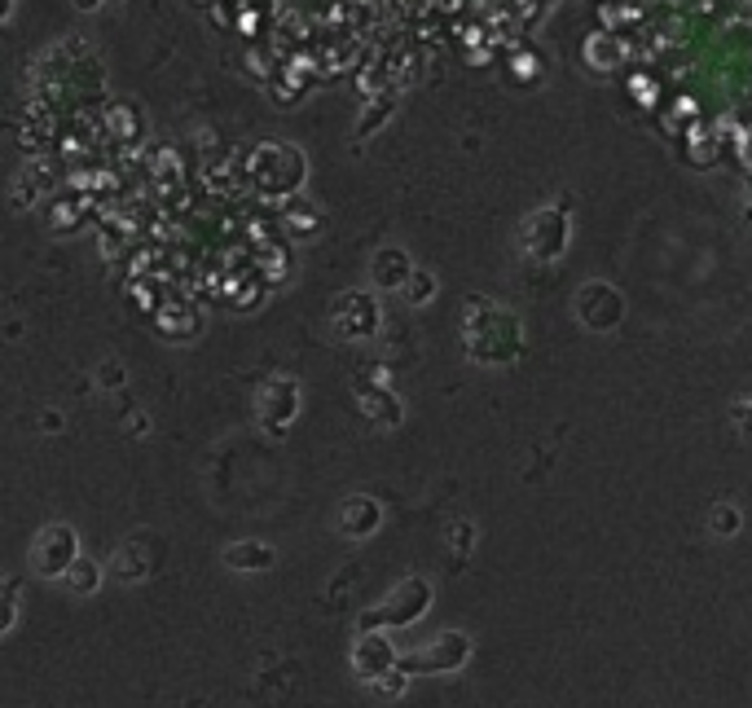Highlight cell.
<instances>
[{"mask_svg":"<svg viewBox=\"0 0 752 708\" xmlns=\"http://www.w3.org/2000/svg\"><path fill=\"white\" fill-rule=\"evenodd\" d=\"M436 291H440V282H436V273H427V269H414L409 273V282H405V300H409V308H423V304H431L436 300Z\"/></svg>","mask_w":752,"mask_h":708,"instance_id":"obj_11","label":"cell"},{"mask_svg":"<svg viewBox=\"0 0 752 708\" xmlns=\"http://www.w3.org/2000/svg\"><path fill=\"white\" fill-rule=\"evenodd\" d=\"M352 665H357V673H361L366 682H374V678H383V673L396 669V651H392V643H387V638L366 634V638L357 643V651H352Z\"/></svg>","mask_w":752,"mask_h":708,"instance_id":"obj_7","label":"cell"},{"mask_svg":"<svg viewBox=\"0 0 752 708\" xmlns=\"http://www.w3.org/2000/svg\"><path fill=\"white\" fill-rule=\"evenodd\" d=\"M370 273H374V286H387V291H405V282H409V273H414V264H409V256H405L401 247H383V251H374Z\"/></svg>","mask_w":752,"mask_h":708,"instance_id":"obj_9","label":"cell"},{"mask_svg":"<svg viewBox=\"0 0 752 708\" xmlns=\"http://www.w3.org/2000/svg\"><path fill=\"white\" fill-rule=\"evenodd\" d=\"M256 409H260V423L269 427V431H282L286 423H291L295 414H300V383L295 379H269L260 387V396H256Z\"/></svg>","mask_w":752,"mask_h":708,"instance_id":"obj_6","label":"cell"},{"mask_svg":"<svg viewBox=\"0 0 752 708\" xmlns=\"http://www.w3.org/2000/svg\"><path fill=\"white\" fill-rule=\"evenodd\" d=\"M392 110H396V102H392V97H383V102H374V106L366 110V115H361V124H357V137H370V132L379 128L383 119L392 115Z\"/></svg>","mask_w":752,"mask_h":708,"instance_id":"obj_13","label":"cell"},{"mask_svg":"<svg viewBox=\"0 0 752 708\" xmlns=\"http://www.w3.org/2000/svg\"><path fill=\"white\" fill-rule=\"evenodd\" d=\"M62 581L71 585L75 594H93V590H97V581H102V568H97V563H88V559H75V563H71V572H66Z\"/></svg>","mask_w":752,"mask_h":708,"instance_id":"obj_12","label":"cell"},{"mask_svg":"<svg viewBox=\"0 0 752 708\" xmlns=\"http://www.w3.org/2000/svg\"><path fill=\"white\" fill-rule=\"evenodd\" d=\"M97 383H102V387H119V383H124V365H119V361L97 365Z\"/></svg>","mask_w":752,"mask_h":708,"instance_id":"obj_15","label":"cell"},{"mask_svg":"<svg viewBox=\"0 0 752 708\" xmlns=\"http://www.w3.org/2000/svg\"><path fill=\"white\" fill-rule=\"evenodd\" d=\"M572 308H577L581 326L585 330H599V335H607V330H616L625 322V300L616 286L607 282H585L577 291V300H572Z\"/></svg>","mask_w":752,"mask_h":708,"instance_id":"obj_1","label":"cell"},{"mask_svg":"<svg viewBox=\"0 0 752 708\" xmlns=\"http://www.w3.org/2000/svg\"><path fill=\"white\" fill-rule=\"evenodd\" d=\"M524 247L537 260H555L568 247V212L563 207H541L524 220Z\"/></svg>","mask_w":752,"mask_h":708,"instance_id":"obj_3","label":"cell"},{"mask_svg":"<svg viewBox=\"0 0 752 708\" xmlns=\"http://www.w3.org/2000/svg\"><path fill=\"white\" fill-rule=\"evenodd\" d=\"M110 5H124V0H110Z\"/></svg>","mask_w":752,"mask_h":708,"instance_id":"obj_18","label":"cell"},{"mask_svg":"<svg viewBox=\"0 0 752 708\" xmlns=\"http://www.w3.org/2000/svg\"><path fill=\"white\" fill-rule=\"evenodd\" d=\"M467 656H471L467 634H440V638H431L423 651H414L401 669L405 673H453V669L467 665Z\"/></svg>","mask_w":752,"mask_h":708,"instance_id":"obj_4","label":"cell"},{"mask_svg":"<svg viewBox=\"0 0 752 708\" xmlns=\"http://www.w3.org/2000/svg\"><path fill=\"white\" fill-rule=\"evenodd\" d=\"M71 5H75V9H84V14H93V9H102L106 0H71Z\"/></svg>","mask_w":752,"mask_h":708,"instance_id":"obj_16","label":"cell"},{"mask_svg":"<svg viewBox=\"0 0 752 708\" xmlns=\"http://www.w3.org/2000/svg\"><path fill=\"white\" fill-rule=\"evenodd\" d=\"M427 603H431V585L418 581V577H409L401 590L392 594V603L366 616V629H379V625H409V621H418V616L427 612Z\"/></svg>","mask_w":752,"mask_h":708,"instance_id":"obj_5","label":"cell"},{"mask_svg":"<svg viewBox=\"0 0 752 708\" xmlns=\"http://www.w3.org/2000/svg\"><path fill=\"white\" fill-rule=\"evenodd\" d=\"M75 559H80V541H75V528L66 524H49L31 546V563L40 577H66Z\"/></svg>","mask_w":752,"mask_h":708,"instance_id":"obj_2","label":"cell"},{"mask_svg":"<svg viewBox=\"0 0 752 708\" xmlns=\"http://www.w3.org/2000/svg\"><path fill=\"white\" fill-rule=\"evenodd\" d=\"M713 533H722V537L739 533V511H735V506H717V511H713Z\"/></svg>","mask_w":752,"mask_h":708,"instance_id":"obj_14","label":"cell"},{"mask_svg":"<svg viewBox=\"0 0 752 708\" xmlns=\"http://www.w3.org/2000/svg\"><path fill=\"white\" fill-rule=\"evenodd\" d=\"M0 18H5V22L14 18V0H5V14H0Z\"/></svg>","mask_w":752,"mask_h":708,"instance_id":"obj_17","label":"cell"},{"mask_svg":"<svg viewBox=\"0 0 752 708\" xmlns=\"http://www.w3.org/2000/svg\"><path fill=\"white\" fill-rule=\"evenodd\" d=\"M273 546H264V541H234V546H225V563L238 572H264L273 568Z\"/></svg>","mask_w":752,"mask_h":708,"instance_id":"obj_10","label":"cell"},{"mask_svg":"<svg viewBox=\"0 0 752 708\" xmlns=\"http://www.w3.org/2000/svg\"><path fill=\"white\" fill-rule=\"evenodd\" d=\"M379 502L366 493H357V497H348L344 506H339V533H348V537H370L374 528H379Z\"/></svg>","mask_w":752,"mask_h":708,"instance_id":"obj_8","label":"cell"}]
</instances>
